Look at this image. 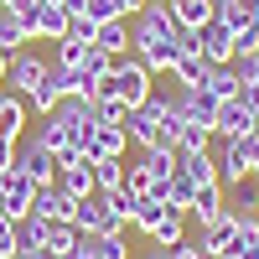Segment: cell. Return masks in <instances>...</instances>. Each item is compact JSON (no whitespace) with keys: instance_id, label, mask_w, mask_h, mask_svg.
<instances>
[{"instance_id":"obj_1","label":"cell","mask_w":259,"mask_h":259,"mask_svg":"<svg viewBox=\"0 0 259 259\" xmlns=\"http://www.w3.org/2000/svg\"><path fill=\"white\" fill-rule=\"evenodd\" d=\"M130 52H135L156 78L171 73V62L182 57V26H177V16H171V6L150 0V6L130 21Z\"/></svg>"},{"instance_id":"obj_2","label":"cell","mask_w":259,"mask_h":259,"mask_svg":"<svg viewBox=\"0 0 259 259\" xmlns=\"http://www.w3.org/2000/svg\"><path fill=\"white\" fill-rule=\"evenodd\" d=\"M177 104H171V94L161 89H150L145 104H135V109H124V135L130 145H140V150H156V145H171L177 140Z\"/></svg>"},{"instance_id":"obj_3","label":"cell","mask_w":259,"mask_h":259,"mask_svg":"<svg viewBox=\"0 0 259 259\" xmlns=\"http://www.w3.org/2000/svg\"><path fill=\"white\" fill-rule=\"evenodd\" d=\"M150 89H156V73H150L135 52H124V57H114V62H109V73L94 83V94H89V99L135 109V104H145V99H150Z\"/></svg>"},{"instance_id":"obj_4","label":"cell","mask_w":259,"mask_h":259,"mask_svg":"<svg viewBox=\"0 0 259 259\" xmlns=\"http://www.w3.org/2000/svg\"><path fill=\"white\" fill-rule=\"evenodd\" d=\"M259 130V94H233L218 104V119H212V140H244Z\"/></svg>"},{"instance_id":"obj_5","label":"cell","mask_w":259,"mask_h":259,"mask_svg":"<svg viewBox=\"0 0 259 259\" xmlns=\"http://www.w3.org/2000/svg\"><path fill=\"white\" fill-rule=\"evenodd\" d=\"M212 161H218V187H244L254 182V166H249V140H212Z\"/></svg>"},{"instance_id":"obj_6","label":"cell","mask_w":259,"mask_h":259,"mask_svg":"<svg viewBox=\"0 0 259 259\" xmlns=\"http://www.w3.org/2000/svg\"><path fill=\"white\" fill-rule=\"evenodd\" d=\"M16 171H21V177H31L36 187H52V182H57V156H52L36 135H31V140H16Z\"/></svg>"},{"instance_id":"obj_7","label":"cell","mask_w":259,"mask_h":259,"mask_svg":"<svg viewBox=\"0 0 259 259\" xmlns=\"http://www.w3.org/2000/svg\"><path fill=\"white\" fill-rule=\"evenodd\" d=\"M31 202H36V182L11 166L6 177H0V212H6L11 223H21V218H31Z\"/></svg>"},{"instance_id":"obj_8","label":"cell","mask_w":259,"mask_h":259,"mask_svg":"<svg viewBox=\"0 0 259 259\" xmlns=\"http://www.w3.org/2000/svg\"><path fill=\"white\" fill-rule=\"evenodd\" d=\"M47 73H52V62H41L36 52H11V73H6V83H11V94H21V99H31L41 83H47Z\"/></svg>"},{"instance_id":"obj_9","label":"cell","mask_w":259,"mask_h":259,"mask_svg":"<svg viewBox=\"0 0 259 259\" xmlns=\"http://www.w3.org/2000/svg\"><path fill=\"white\" fill-rule=\"evenodd\" d=\"M57 187L68 192V197H78V202H83V197H94V192H99V187H94V161L83 156V150L62 156V161H57Z\"/></svg>"},{"instance_id":"obj_10","label":"cell","mask_w":259,"mask_h":259,"mask_svg":"<svg viewBox=\"0 0 259 259\" xmlns=\"http://www.w3.org/2000/svg\"><path fill=\"white\" fill-rule=\"evenodd\" d=\"M52 114H57L62 124L73 130V140H78V150L89 145V135H94V130L104 124V119H99V104H94V99H62V104H57Z\"/></svg>"},{"instance_id":"obj_11","label":"cell","mask_w":259,"mask_h":259,"mask_svg":"<svg viewBox=\"0 0 259 259\" xmlns=\"http://www.w3.org/2000/svg\"><path fill=\"white\" fill-rule=\"evenodd\" d=\"M73 228L83 233V239H99V233H114V228H130V223H119L114 212H109V202H104V192H94V197H83V202H78Z\"/></svg>"},{"instance_id":"obj_12","label":"cell","mask_w":259,"mask_h":259,"mask_svg":"<svg viewBox=\"0 0 259 259\" xmlns=\"http://www.w3.org/2000/svg\"><path fill=\"white\" fill-rule=\"evenodd\" d=\"M233 239H239V212L223 207L212 223H202V228H197V239H192V244H197L202 254H228V249H233Z\"/></svg>"},{"instance_id":"obj_13","label":"cell","mask_w":259,"mask_h":259,"mask_svg":"<svg viewBox=\"0 0 259 259\" xmlns=\"http://www.w3.org/2000/svg\"><path fill=\"white\" fill-rule=\"evenodd\" d=\"M31 218H41V223H73V218H78V197H68L57 182H52V187H36Z\"/></svg>"},{"instance_id":"obj_14","label":"cell","mask_w":259,"mask_h":259,"mask_svg":"<svg viewBox=\"0 0 259 259\" xmlns=\"http://www.w3.org/2000/svg\"><path fill=\"white\" fill-rule=\"evenodd\" d=\"M166 83H171V78H166ZM166 94H171V104H177V114H182V119L207 124V130H212V119H218V104H212L202 89H182V83H171Z\"/></svg>"},{"instance_id":"obj_15","label":"cell","mask_w":259,"mask_h":259,"mask_svg":"<svg viewBox=\"0 0 259 259\" xmlns=\"http://www.w3.org/2000/svg\"><path fill=\"white\" fill-rule=\"evenodd\" d=\"M124 150H130L124 124H99L89 135V145H83V156H89V161H124Z\"/></svg>"},{"instance_id":"obj_16","label":"cell","mask_w":259,"mask_h":259,"mask_svg":"<svg viewBox=\"0 0 259 259\" xmlns=\"http://www.w3.org/2000/svg\"><path fill=\"white\" fill-rule=\"evenodd\" d=\"M197 36V52L212 62V68H223V62H233V31L223 26V21H207V26L192 31Z\"/></svg>"},{"instance_id":"obj_17","label":"cell","mask_w":259,"mask_h":259,"mask_svg":"<svg viewBox=\"0 0 259 259\" xmlns=\"http://www.w3.org/2000/svg\"><path fill=\"white\" fill-rule=\"evenodd\" d=\"M73 26V16L62 11V6H41L36 0V21H31V41H62Z\"/></svg>"},{"instance_id":"obj_18","label":"cell","mask_w":259,"mask_h":259,"mask_svg":"<svg viewBox=\"0 0 259 259\" xmlns=\"http://www.w3.org/2000/svg\"><path fill=\"white\" fill-rule=\"evenodd\" d=\"M26 99L11 94V89H0V140H21L26 135Z\"/></svg>"},{"instance_id":"obj_19","label":"cell","mask_w":259,"mask_h":259,"mask_svg":"<svg viewBox=\"0 0 259 259\" xmlns=\"http://www.w3.org/2000/svg\"><path fill=\"white\" fill-rule=\"evenodd\" d=\"M36 140L47 145V150H52L57 161H62V156H73V150H78V140H73V130L62 124L57 114H41V124H36Z\"/></svg>"},{"instance_id":"obj_20","label":"cell","mask_w":259,"mask_h":259,"mask_svg":"<svg viewBox=\"0 0 259 259\" xmlns=\"http://www.w3.org/2000/svg\"><path fill=\"white\" fill-rule=\"evenodd\" d=\"M94 73H83V68H57L52 62V89H57V99H89L94 94Z\"/></svg>"},{"instance_id":"obj_21","label":"cell","mask_w":259,"mask_h":259,"mask_svg":"<svg viewBox=\"0 0 259 259\" xmlns=\"http://www.w3.org/2000/svg\"><path fill=\"white\" fill-rule=\"evenodd\" d=\"M228 207V192L223 187H197V197H192V207H187V223H212V218H218V212Z\"/></svg>"},{"instance_id":"obj_22","label":"cell","mask_w":259,"mask_h":259,"mask_svg":"<svg viewBox=\"0 0 259 259\" xmlns=\"http://www.w3.org/2000/svg\"><path fill=\"white\" fill-rule=\"evenodd\" d=\"M94 47H99V52H109V57H124V52H130V21H124V16L104 21V26L94 31Z\"/></svg>"},{"instance_id":"obj_23","label":"cell","mask_w":259,"mask_h":259,"mask_svg":"<svg viewBox=\"0 0 259 259\" xmlns=\"http://www.w3.org/2000/svg\"><path fill=\"white\" fill-rule=\"evenodd\" d=\"M207 68H212V62H207L202 52H182L177 62H171V73H166V78H171V83H182V89H197V83L207 78Z\"/></svg>"},{"instance_id":"obj_24","label":"cell","mask_w":259,"mask_h":259,"mask_svg":"<svg viewBox=\"0 0 259 259\" xmlns=\"http://www.w3.org/2000/svg\"><path fill=\"white\" fill-rule=\"evenodd\" d=\"M166 197H156V192H140V197H135V212H130V228H140V233H150V228H156L161 218H166Z\"/></svg>"},{"instance_id":"obj_25","label":"cell","mask_w":259,"mask_h":259,"mask_svg":"<svg viewBox=\"0 0 259 259\" xmlns=\"http://www.w3.org/2000/svg\"><path fill=\"white\" fill-rule=\"evenodd\" d=\"M140 161H145V171H150V182H171V177H177V166H182L177 145H156V150H140Z\"/></svg>"},{"instance_id":"obj_26","label":"cell","mask_w":259,"mask_h":259,"mask_svg":"<svg viewBox=\"0 0 259 259\" xmlns=\"http://www.w3.org/2000/svg\"><path fill=\"white\" fill-rule=\"evenodd\" d=\"M145 239L156 244V249H177V244H187V212H166V218L150 228Z\"/></svg>"},{"instance_id":"obj_27","label":"cell","mask_w":259,"mask_h":259,"mask_svg":"<svg viewBox=\"0 0 259 259\" xmlns=\"http://www.w3.org/2000/svg\"><path fill=\"white\" fill-rule=\"evenodd\" d=\"M177 156H192V150H212V130L207 124H192V119H177Z\"/></svg>"},{"instance_id":"obj_28","label":"cell","mask_w":259,"mask_h":259,"mask_svg":"<svg viewBox=\"0 0 259 259\" xmlns=\"http://www.w3.org/2000/svg\"><path fill=\"white\" fill-rule=\"evenodd\" d=\"M171 16H177L182 31H197L212 21V0H171Z\"/></svg>"},{"instance_id":"obj_29","label":"cell","mask_w":259,"mask_h":259,"mask_svg":"<svg viewBox=\"0 0 259 259\" xmlns=\"http://www.w3.org/2000/svg\"><path fill=\"white\" fill-rule=\"evenodd\" d=\"M197 89H202L212 104H223V99H233V94H239V78H233V68L223 62V68H207V78L197 83Z\"/></svg>"},{"instance_id":"obj_30","label":"cell","mask_w":259,"mask_h":259,"mask_svg":"<svg viewBox=\"0 0 259 259\" xmlns=\"http://www.w3.org/2000/svg\"><path fill=\"white\" fill-rule=\"evenodd\" d=\"M212 21H223L228 31H244L254 26V11H249V0H212Z\"/></svg>"},{"instance_id":"obj_31","label":"cell","mask_w":259,"mask_h":259,"mask_svg":"<svg viewBox=\"0 0 259 259\" xmlns=\"http://www.w3.org/2000/svg\"><path fill=\"white\" fill-rule=\"evenodd\" d=\"M182 171L197 187H218V161H212V150H192V156H182Z\"/></svg>"},{"instance_id":"obj_32","label":"cell","mask_w":259,"mask_h":259,"mask_svg":"<svg viewBox=\"0 0 259 259\" xmlns=\"http://www.w3.org/2000/svg\"><path fill=\"white\" fill-rule=\"evenodd\" d=\"M192 197H197V182H192L187 171L177 166V177L166 182V207H171V212H187V207H192Z\"/></svg>"},{"instance_id":"obj_33","label":"cell","mask_w":259,"mask_h":259,"mask_svg":"<svg viewBox=\"0 0 259 259\" xmlns=\"http://www.w3.org/2000/svg\"><path fill=\"white\" fill-rule=\"evenodd\" d=\"M16 239H21V254H47V223L41 218H21Z\"/></svg>"},{"instance_id":"obj_34","label":"cell","mask_w":259,"mask_h":259,"mask_svg":"<svg viewBox=\"0 0 259 259\" xmlns=\"http://www.w3.org/2000/svg\"><path fill=\"white\" fill-rule=\"evenodd\" d=\"M26 26H21V21L6 11V6H0V52H21V47H26Z\"/></svg>"},{"instance_id":"obj_35","label":"cell","mask_w":259,"mask_h":259,"mask_svg":"<svg viewBox=\"0 0 259 259\" xmlns=\"http://www.w3.org/2000/svg\"><path fill=\"white\" fill-rule=\"evenodd\" d=\"M228 68H233V78H239V94H259V57H254V52L233 57Z\"/></svg>"},{"instance_id":"obj_36","label":"cell","mask_w":259,"mask_h":259,"mask_svg":"<svg viewBox=\"0 0 259 259\" xmlns=\"http://www.w3.org/2000/svg\"><path fill=\"white\" fill-rule=\"evenodd\" d=\"M78 239H83V233H78L73 223H47V254H52V259H57V254H68Z\"/></svg>"},{"instance_id":"obj_37","label":"cell","mask_w":259,"mask_h":259,"mask_svg":"<svg viewBox=\"0 0 259 259\" xmlns=\"http://www.w3.org/2000/svg\"><path fill=\"white\" fill-rule=\"evenodd\" d=\"M94 187L99 192H119L124 187V161H94Z\"/></svg>"},{"instance_id":"obj_38","label":"cell","mask_w":259,"mask_h":259,"mask_svg":"<svg viewBox=\"0 0 259 259\" xmlns=\"http://www.w3.org/2000/svg\"><path fill=\"white\" fill-rule=\"evenodd\" d=\"M94 254H99V259H130V239H124V228L99 233V239H94Z\"/></svg>"},{"instance_id":"obj_39","label":"cell","mask_w":259,"mask_h":259,"mask_svg":"<svg viewBox=\"0 0 259 259\" xmlns=\"http://www.w3.org/2000/svg\"><path fill=\"white\" fill-rule=\"evenodd\" d=\"M104 202H109V212L119 223H130V212H135V192L130 187H119V192H104Z\"/></svg>"},{"instance_id":"obj_40","label":"cell","mask_w":259,"mask_h":259,"mask_svg":"<svg viewBox=\"0 0 259 259\" xmlns=\"http://www.w3.org/2000/svg\"><path fill=\"white\" fill-rule=\"evenodd\" d=\"M124 187L135 192V197H140V192H150V187H156V182H150V171H145V161H124Z\"/></svg>"},{"instance_id":"obj_41","label":"cell","mask_w":259,"mask_h":259,"mask_svg":"<svg viewBox=\"0 0 259 259\" xmlns=\"http://www.w3.org/2000/svg\"><path fill=\"white\" fill-rule=\"evenodd\" d=\"M228 207L233 212H259V192L244 182V187H228Z\"/></svg>"},{"instance_id":"obj_42","label":"cell","mask_w":259,"mask_h":259,"mask_svg":"<svg viewBox=\"0 0 259 259\" xmlns=\"http://www.w3.org/2000/svg\"><path fill=\"white\" fill-rule=\"evenodd\" d=\"M83 16H89L94 26H104V21L119 16V6H114V0H83Z\"/></svg>"},{"instance_id":"obj_43","label":"cell","mask_w":259,"mask_h":259,"mask_svg":"<svg viewBox=\"0 0 259 259\" xmlns=\"http://www.w3.org/2000/svg\"><path fill=\"white\" fill-rule=\"evenodd\" d=\"M21 254V239H16V223L0 212V259H16Z\"/></svg>"},{"instance_id":"obj_44","label":"cell","mask_w":259,"mask_h":259,"mask_svg":"<svg viewBox=\"0 0 259 259\" xmlns=\"http://www.w3.org/2000/svg\"><path fill=\"white\" fill-rule=\"evenodd\" d=\"M244 52H259V21L244 31H233V57H244Z\"/></svg>"},{"instance_id":"obj_45","label":"cell","mask_w":259,"mask_h":259,"mask_svg":"<svg viewBox=\"0 0 259 259\" xmlns=\"http://www.w3.org/2000/svg\"><path fill=\"white\" fill-rule=\"evenodd\" d=\"M166 259H207V254H202L197 244L187 239V244H177V249H166Z\"/></svg>"},{"instance_id":"obj_46","label":"cell","mask_w":259,"mask_h":259,"mask_svg":"<svg viewBox=\"0 0 259 259\" xmlns=\"http://www.w3.org/2000/svg\"><path fill=\"white\" fill-rule=\"evenodd\" d=\"M57 259H99V254H94V239H78L68 254H57Z\"/></svg>"},{"instance_id":"obj_47","label":"cell","mask_w":259,"mask_h":259,"mask_svg":"<svg viewBox=\"0 0 259 259\" xmlns=\"http://www.w3.org/2000/svg\"><path fill=\"white\" fill-rule=\"evenodd\" d=\"M114 6H119V16H124V21H135V16L150 6V0H114Z\"/></svg>"},{"instance_id":"obj_48","label":"cell","mask_w":259,"mask_h":259,"mask_svg":"<svg viewBox=\"0 0 259 259\" xmlns=\"http://www.w3.org/2000/svg\"><path fill=\"white\" fill-rule=\"evenodd\" d=\"M249 140V166H254V177H259V130H254V135H244Z\"/></svg>"},{"instance_id":"obj_49","label":"cell","mask_w":259,"mask_h":259,"mask_svg":"<svg viewBox=\"0 0 259 259\" xmlns=\"http://www.w3.org/2000/svg\"><path fill=\"white\" fill-rule=\"evenodd\" d=\"M6 73H11V52H0V83H6Z\"/></svg>"},{"instance_id":"obj_50","label":"cell","mask_w":259,"mask_h":259,"mask_svg":"<svg viewBox=\"0 0 259 259\" xmlns=\"http://www.w3.org/2000/svg\"><path fill=\"white\" fill-rule=\"evenodd\" d=\"M249 11H254V21H259V0H249Z\"/></svg>"},{"instance_id":"obj_51","label":"cell","mask_w":259,"mask_h":259,"mask_svg":"<svg viewBox=\"0 0 259 259\" xmlns=\"http://www.w3.org/2000/svg\"><path fill=\"white\" fill-rule=\"evenodd\" d=\"M207 259H228V254H207Z\"/></svg>"},{"instance_id":"obj_52","label":"cell","mask_w":259,"mask_h":259,"mask_svg":"<svg viewBox=\"0 0 259 259\" xmlns=\"http://www.w3.org/2000/svg\"><path fill=\"white\" fill-rule=\"evenodd\" d=\"M161 6H171V0H161Z\"/></svg>"},{"instance_id":"obj_53","label":"cell","mask_w":259,"mask_h":259,"mask_svg":"<svg viewBox=\"0 0 259 259\" xmlns=\"http://www.w3.org/2000/svg\"><path fill=\"white\" fill-rule=\"evenodd\" d=\"M254 57H259V52H254Z\"/></svg>"}]
</instances>
